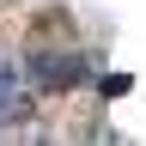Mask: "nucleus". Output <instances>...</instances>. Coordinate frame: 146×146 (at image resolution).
<instances>
[{
	"instance_id": "nucleus-2",
	"label": "nucleus",
	"mask_w": 146,
	"mask_h": 146,
	"mask_svg": "<svg viewBox=\"0 0 146 146\" xmlns=\"http://www.w3.org/2000/svg\"><path fill=\"white\" fill-rule=\"evenodd\" d=\"M0 116H18V67L0 61Z\"/></svg>"
},
{
	"instance_id": "nucleus-1",
	"label": "nucleus",
	"mask_w": 146,
	"mask_h": 146,
	"mask_svg": "<svg viewBox=\"0 0 146 146\" xmlns=\"http://www.w3.org/2000/svg\"><path fill=\"white\" fill-rule=\"evenodd\" d=\"M31 79L36 85H49V91H67V85H79V73H85V61L79 55H31Z\"/></svg>"
}]
</instances>
